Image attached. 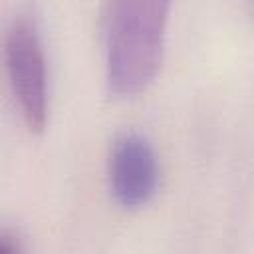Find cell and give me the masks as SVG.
Masks as SVG:
<instances>
[{"mask_svg": "<svg viewBox=\"0 0 254 254\" xmlns=\"http://www.w3.org/2000/svg\"><path fill=\"white\" fill-rule=\"evenodd\" d=\"M173 0H105L101 40L105 83L115 97H133L157 77Z\"/></svg>", "mask_w": 254, "mask_h": 254, "instance_id": "cell-1", "label": "cell"}, {"mask_svg": "<svg viewBox=\"0 0 254 254\" xmlns=\"http://www.w3.org/2000/svg\"><path fill=\"white\" fill-rule=\"evenodd\" d=\"M4 69L24 125L40 133L48 121V67L40 32L28 18L14 20L2 44Z\"/></svg>", "mask_w": 254, "mask_h": 254, "instance_id": "cell-2", "label": "cell"}, {"mask_svg": "<svg viewBox=\"0 0 254 254\" xmlns=\"http://www.w3.org/2000/svg\"><path fill=\"white\" fill-rule=\"evenodd\" d=\"M109 189L123 208H141L153 200L159 189V159L147 137L141 133L119 135L109 151Z\"/></svg>", "mask_w": 254, "mask_h": 254, "instance_id": "cell-3", "label": "cell"}, {"mask_svg": "<svg viewBox=\"0 0 254 254\" xmlns=\"http://www.w3.org/2000/svg\"><path fill=\"white\" fill-rule=\"evenodd\" d=\"M24 250V242L22 236L16 230L10 228H0V254H14V252H22Z\"/></svg>", "mask_w": 254, "mask_h": 254, "instance_id": "cell-4", "label": "cell"}]
</instances>
